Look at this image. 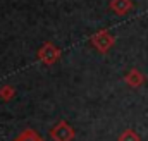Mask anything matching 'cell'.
<instances>
[{"instance_id":"obj_1","label":"cell","mask_w":148,"mask_h":141,"mask_svg":"<svg viewBox=\"0 0 148 141\" xmlns=\"http://www.w3.org/2000/svg\"><path fill=\"white\" fill-rule=\"evenodd\" d=\"M91 45L98 50V52H102V53H105V52H109V48H110L112 45H114V36L107 31V29H102V31H98V33H95V35L91 36Z\"/></svg>"},{"instance_id":"obj_2","label":"cell","mask_w":148,"mask_h":141,"mask_svg":"<svg viewBox=\"0 0 148 141\" xmlns=\"http://www.w3.org/2000/svg\"><path fill=\"white\" fill-rule=\"evenodd\" d=\"M50 136H52L53 141H73L74 136H76V133H74V129L66 122V120H60V122L50 131Z\"/></svg>"},{"instance_id":"obj_3","label":"cell","mask_w":148,"mask_h":141,"mask_svg":"<svg viewBox=\"0 0 148 141\" xmlns=\"http://www.w3.org/2000/svg\"><path fill=\"white\" fill-rule=\"evenodd\" d=\"M59 57H60V50H59L55 45H52V43H45V45L38 50V59H40L43 64H47V66L55 64V62L59 60Z\"/></svg>"},{"instance_id":"obj_4","label":"cell","mask_w":148,"mask_h":141,"mask_svg":"<svg viewBox=\"0 0 148 141\" xmlns=\"http://www.w3.org/2000/svg\"><path fill=\"white\" fill-rule=\"evenodd\" d=\"M124 81H126V84L131 86V88H140V86L145 83V76H143L140 70L133 69V70H129V72L126 74Z\"/></svg>"},{"instance_id":"obj_5","label":"cell","mask_w":148,"mask_h":141,"mask_svg":"<svg viewBox=\"0 0 148 141\" xmlns=\"http://www.w3.org/2000/svg\"><path fill=\"white\" fill-rule=\"evenodd\" d=\"M110 9L117 14V16H124L133 9V2L131 0H112Z\"/></svg>"},{"instance_id":"obj_6","label":"cell","mask_w":148,"mask_h":141,"mask_svg":"<svg viewBox=\"0 0 148 141\" xmlns=\"http://www.w3.org/2000/svg\"><path fill=\"white\" fill-rule=\"evenodd\" d=\"M14 141H43V140L38 136L36 131H33V129H26V131H23V133H21Z\"/></svg>"},{"instance_id":"obj_7","label":"cell","mask_w":148,"mask_h":141,"mask_svg":"<svg viewBox=\"0 0 148 141\" xmlns=\"http://www.w3.org/2000/svg\"><path fill=\"white\" fill-rule=\"evenodd\" d=\"M14 95H16V91H14L12 86H2V88H0V98H2V100L9 102V100L14 98Z\"/></svg>"},{"instance_id":"obj_8","label":"cell","mask_w":148,"mask_h":141,"mask_svg":"<svg viewBox=\"0 0 148 141\" xmlns=\"http://www.w3.org/2000/svg\"><path fill=\"white\" fill-rule=\"evenodd\" d=\"M119 141H140V136H138L133 129H126V131L119 136Z\"/></svg>"}]
</instances>
